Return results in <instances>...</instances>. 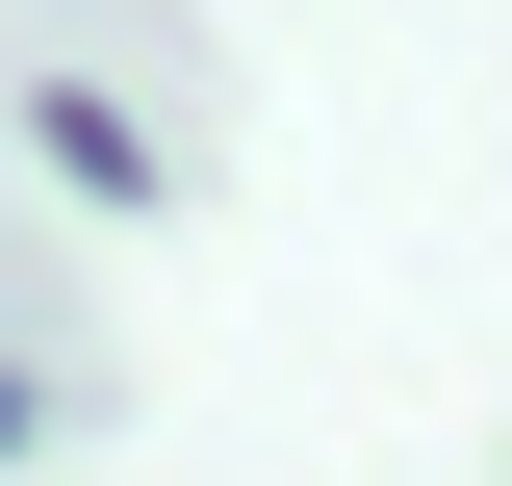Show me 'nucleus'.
Here are the masks:
<instances>
[{
	"mask_svg": "<svg viewBox=\"0 0 512 486\" xmlns=\"http://www.w3.org/2000/svg\"><path fill=\"white\" fill-rule=\"evenodd\" d=\"M26 154H52V180H77V205H128V180H154V128H128V103H103V77H52V103H26Z\"/></svg>",
	"mask_w": 512,
	"mask_h": 486,
	"instance_id": "1",
	"label": "nucleus"
},
{
	"mask_svg": "<svg viewBox=\"0 0 512 486\" xmlns=\"http://www.w3.org/2000/svg\"><path fill=\"white\" fill-rule=\"evenodd\" d=\"M26 435H52V384H26V359H0V461H26Z\"/></svg>",
	"mask_w": 512,
	"mask_h": 486,
	"instance_id": "2",
	"label": "nucleus"
}]
</instances>
